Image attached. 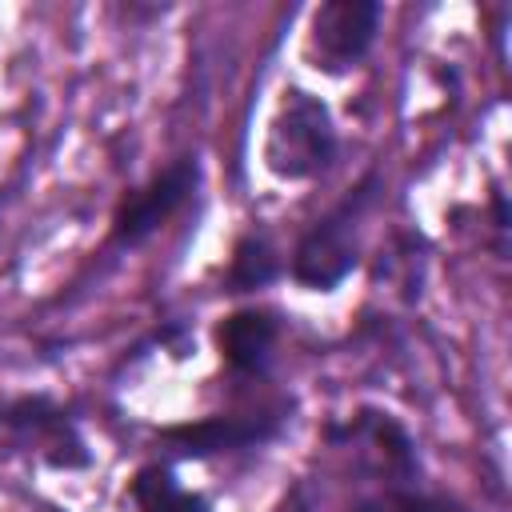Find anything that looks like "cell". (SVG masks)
I'll use <instances>...</instances> for the list:
<instances>
[{"instance_id":"cell-9","label":"cell","mask_w":512,"mask_h":512,"mask_svg":"<svg viewBox=\"0 0 512 512\" xmlns=\"http://www.w3.org/2000/svg\"><path fill=\"white\" fill-rule=\"evenodd\" d=\"M276 272H280V264H276L272 240L264 232H244L236 240V248H232V260H228L224 280H228V292H252V288L272 284Z\"/></svg>"},{"instance_id":"cell-3","label":"cell","mask_w":512,"mask_h":512,"mask_svg":"<svg viewBox=\"0 0 512 512\" xmlns=\"http://www.w3.org/2000/svg\"><path fill=\"white\" fill-rule=\"evenodd\" d=\"M200 184V164L196 156H180L168 168H160L152 180L140 188L124 192L116 212H112V244L116 248H140L148 236H156L196 192Z\"/></svg>"},{"instance_id":"cell-6","label":"cell","mask_w":512,"mask_h":512,"mask_svg":"<svg viewBox=\"0 0 512 512\" xmlns=\"http://www.w3.org/2000/svg\"><path fill=\"white\" fill-rule=\"evenodd\" d=\"M216 344L220 356L232 372L240 376H256L268 368L272 360V344H276V316L264 308H240L232 316L220 320L216 328Z\"/></svg>"},{"instance_id":"cell-1","label":"cell","mask_w":512,"mask_h":512,"mask_svg":"<svg viewBox=\"0 0 512 512\" xmlns=\"http://www.w3.org/2000/svg\"><path fill=\"white\" fill-rule=\"evenodd\" d=\"M336 160V124L320 96L292 88L268 124L264 164L280 180H312Z\"/></svg>"},{"instance_id":"cell-7","label":"cell","mask_w":512,"mask_h":512,"mask_svg":"<svg viewBox=\"0 0 512 512\" xmlns=\"http://www.w3.org/2000/svg\"><path fill=\"white\" fill-rule=\"evenodd\" d=\"M272 428H264L260 420H240V416H212V420H200V424H180V428H168L164 440L172 444L176 456L184 460H204V456H216V452H232V448H248V444H260Z\"/></svg>"},{"instance_id":"cell-8","label":"cell","mask_w":512,"mask_h":512,"mask_svg":"<svg viewBox=\"0 0 512 512\" xmlns=\"http://www.w3.org/2000/svg\"><path fill=\"white\" fill-rule=\"evenodd\" d=\"M132 504L136 512H212L196 488H184L168 464H144L132 476Z\"/></svg>"},{"instance_id":"cell-2","label":"cell","mask_w":512,"mask_h":512,"mask_svg":"<svg viewBox=\"0 0 512 512\" xmlns=\"http://www.w3.org/2000/svg\"><path fill=\"white\" fill-rule=\"evenodd\" d=\"M372 188H376V176L356 184L328 216H320L300 236V244L292 252V276L304 288L332 292L340 280L352 276V268L360 264V216L372 204Z\"/></svg>"},{"instance_id":"cell-4","label":"cell","mask_w":512,"mask_h":512,"mask_svg":"<svg viewBox=\"0 0 512 512\" xmlns=\"http://www.w3.org/2000/svg\"><path fill=\"white\" fill-rule=\"evenodd\" d=\"M0 424L12 432V440L24 452H32L48 468L72 472V468H88V460H92L76 420L48 396H24V400L8 404L0 412Z\"/></svg>"},{"instance_id":"cell-5","label":"cell","mask_w":512,"mask_h":512,"mask_svg":"<svg viewBox=\"0 0 512 512\" xmlns=\"http://www.w3.org/2000/svg\"><path fill=\"white\" fill-rule=\"evenodd\" d=\"M380 4L372 0H332L320 4L312 12V28H308V52L316 60V68L324 72H348L356 68L380 28Z\"/></svg>"}]
</instances>
